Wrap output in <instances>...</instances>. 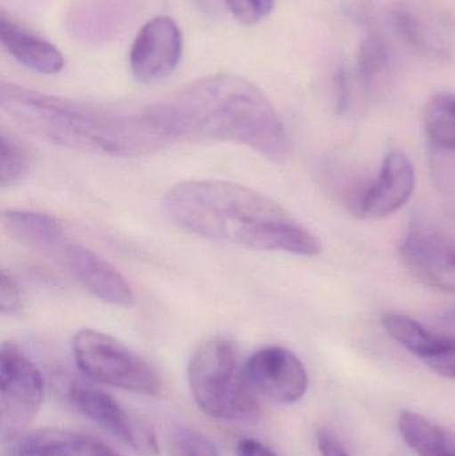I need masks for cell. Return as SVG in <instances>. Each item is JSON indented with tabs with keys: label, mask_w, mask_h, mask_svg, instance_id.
Instances as JSON below:
<instances>
[{
	"label": "cell",
	"mask_w": 455,
	"mask_h": 456,
	"mask_svg": "<svg viewBox=\"0 0 455 456\" xmlns=\"http://www.w3.org/2000/svg\"><path fill=\"white\" fill-rule=\"evenodd\" d=\"M142 112L163 143L230 142L277 162L291 154L290 138L272 102L237 75L195 80Z\"/></svg>",
	"instance_id": "1"
},
{
	"label": "cell",
	"mask_w": 455,
	"mask_h": 456,
	"mask_svg": "<svg viewBox=\"0 0 455 456\" xmlns=\"http://www.w3.org/2000/svg\"><path fill=\"white\" fill-rule=\"evenodd\" d=\"M163 210L182 230L229 246L302 256L322 249L317 236L282 206L232 182H182L163 198Z\"/></svg>",
	"instance_id": "2"
},
{
	"label": "cell",
	"mask_w": 455,
	"mask_h": 456,
	"mask_svg": "<svg viewBox=\"0 0 455 456\" xmlns=\"http://www.w3.org/2000/svg\"><path fill=\"white\" fill-rule=\"evenodd\" d=\"M0 107L28 133L79 151L138 157L165 144L143 112L126 114L5 82L0 86Z\"/></svg>",
	"instance_id": "3"
},
{
	"label": "cell",
	"mask_w": 455,
	"mask_h": 456,
	"mask_svg": "<svg viewBox=\"0 0 455 456\" xmlns=\"http://www.w3.org/2000/svg\"><path fill=\"white\" fill-rule=\"evenodd\" d=\"M189 383L194 401L210 417L226 420L258 417L259 396L243 378L237 347L229 338H211L195 351Z\"/></svg>",
	"instance_id": "4"
},
{
	"label": "cell",
	"mask_w": 455,
	"mask_h": 456,
	"mask_svg": "<svg viewBox=\"0 0 455 456\" xmlns=\"http://www.w3.org/2000/svg\"><path fill=\"white\" fill-rule=\"evenodd\" d=\"M72 351L77 367L95 382L142 395H157L162 388L151 364L111 335L82 330L74 337Z\"/></svg>",
	"instance_id": "5"
},
{
	"label": "cell",
	"mask_w": 455,
	"mask_h": 456,
	"mask_svg": "<svg viewBox=\"0 0 455 456\" xmlns=\"http://www.w3.org/2000/svg\"><path fill=\"white\" fill-rule=\"evenodd\" d=\"M45 380L37 367L12 343L0 350V436L12 441L23 434L42 406Z\"/></svg>",
	"instance_id": "6"
},
{
	"label": "cell",
	"mask_w": 455,
	"mask_h": 456,
	"mask_svg": "<svg viewBox=\"0 0 455 456\" xmlns=\"http://www.w3.org/2000/svg\"><path fill=\"white\" fill-rule=\"evenodd\" d=\"M66 396L77 412L125 442L136 454H158L157 434L149 422L123 407L106 391L91 383L72 379L67 385Z\"/></svg>",
	"instance_id": "7"
},
{
	"label": "cell",
	"mask_w": 455,
	"mask_h": 456,
	"mask_svg": "<svg viewBox=\"0 0 455 456\" xmlns=\"http://www.w3.org/2000/svg\"><path fill=\"white\" fill-rule=\"evenodd\" d=\"M243 378L258 396L296 403L309 387V377L296 354L278 346L256 351L242 367Z\"/></svg>",
	"instance_id": "8"
},
{
	"label": "cell",
	"mask_w": 455,
	"mask_h": 456,
	"mask_svg": "<svg viewBox=\"0 0 455 456\" xmlns=\"http://www.w3.org/2000/svg\"><path fill=\"white\" fill-rule=\"evenodd\" d=\"M183 53V37L170 16L147 21L130 51L131 74L138 82L154 83L173 74Z\"/></svg>",
	"instance_id": "9"
},
{
	"label": "cell",
	"mask_w": 455,
	"mask_h": 456,
	"mask_svg": "<svg viewBox=\"0 0 455 456\" xmlns=\"http://www.w3.org/2000/svg\"><path fill=\"white\" fill-rule=\"evenodd\" d=\"M408 270L425 284L455 292V238L433 228L411 230L400 247Z\"/></svg>",
	"instance_id": "10"
},
{
	"label": "cell",
	"mask_w": 455,
	"mask_h": 456,
	"mask_svg": "<svg viewBox=\"0 0 455 456\" xmlns=\"http://www.w3.org/2000/svg\"><path fill=\"white\" fill-rule=\"evenodd\" d=\"M416 187V170L408 155L392 151L385 158L381 173L368 184L357 216L385 218L406 205Z\"/></svg>",
	"instance_id": "11"
},
{
	"label": "cell",
	"mask_w": 455,
	"mask_h": 456,
	"mask_svg": "<svg viewBox=\"0 0 455 456\" xmlns=\"http://www.w3.org/2000/svg\"><path fill=\"white\" fill-rule=\"evenodd\" d=\"M64 257L75 278L99 299L122 307L135 303L127 279L95 252L79 244H69Z\"/></svg>",
	"instance_id": "12"
},
{
	"label": "cell",
	"mask_w": 455,
	"mask_h": 456,
	"mask_svg": "<svg viewBox=\"0 0 455 456\" xmlns=\"http://www.w3.org/2000/svg\"><path fill=\"white\" fill-rule=\"evenodd\" d=\"M7 456H120L103 442L74 431L45 428L11 441Z\"/></svg>",
	"instance_id": "13"
},
{
	"label": "cell",
	"mask_w": 455,
	"mask_h": 456,
	"mask_svg": "<svg viewBox=\"0 0 455 456\" xmlns=\"http://www.w3.org/2000/svg\"><path fill=\"white\" fill-rule=\"evenodd\" d=\"M2 224L11 238L50 256L66 255L69 244L61 222L47 214L29 210L3 211Z\"/></svg>",
	"instance_id": "14"
},
{
	"label": "cell",
	"mask_w": 455,
	"mask_h": 456,
	"mask_svg": "<svg viewBox=\"0 0 455 456\" xmlns=\"http://www.w3.org/2000/svg\"><path fill=\"white\" fill-rule=\"evenodd\" d=\"M0 40L16 61L37 74L55 75L64 67L63 55L56 45L19 26L4 13L0 16Z\"/></svg>",
	"instance_id": "15"
},
{
	"label": "cell",
	"mask_w": 455,
	"mask_h": 456,
	"mask_svg": "<svg viewBox=\"0 0 455 456\" xmlns=\"http://www.w3.org/2000/svg\"><path fill=\"white\" fill-rule=\"evenodd\" d=\"M382 326L393 339L427 364L443 355L455 340L453 337H443L429 331L421 323L402 314H385Z\"/></svg>",
	"instance_id": "16"
},
{
	"label": "cell",
	"mask_w": 455,
	"mask_h": 456,
	"mask_svg": "<svg viewBox=\"0 0 455 456\" xmlns=\"http://www.w3.org/2000/svg\"><path fill=\"white\" fill-rule=\"evenodd\" d=\"M398 428L419 456H455V436L417 412H401Z\"/></svg>",
	"instance_id": "17"
},
{
	"label": "cell",
	"mask_w": 455,
	"mask_h": 456,
	"mask_svg": "<svg viewBox=\"0 0 455 456\" xmlns=\"http://www.w3.org/2000/svg\"><path fill=\"white\" fill-rule=\"evenodd\" d=\"M424 125L433 143L455 151V95L435 94L424 110Z\"/></svg>",
	"instance_id": "18"
},
{
	"label": "cell",
	"mask_w": 455,
	"mask_h": 456,
	"mask_svg": "<svg viewBox=\"0 0 455 456\" xmlns=\"http://www.w3.org/2000/svg\"><path fill=\"white\" fill-rule=\"evenodd\" d=\"M31 157L26 147L7 131L0 134V186L2 189L19 183L27 175Z\"/></svg>",
	"instance_id": "19"
},
{
	"label": "cell",
	"mask_w": 455,
	"mask_h": 456,
	"mask_svg": "<svg viewBox=\"0 0 455 456\" xmlns=\"http://www.w3.org/2000/svg\"><path fill=\"white\" fill-rule=\"evenodd\" d=\"M171 456H219L215 444L189 426H176L170 434Z\"/></svg>",
	"instance_id": "20"
},
{
	"label": "cell",
	"mask_w": 455,
	"mask_h": 456,
	"mask_svg": "<svg viewBox=\"0 0 455 456\" xmlns=\"http://www.w3.org/2000/svg\"><path fill=\"white\" fill-rule=\"evenodd\" d=\"M387 47L385 40L377 34L369 35L363 40L358 53V74L361 79L371 80L386 66Z\"/></svg>",
	"instance_id": "21"
},
{
	"label": "cell",
	"mask_w": 455,
	"mask_h": 456,
	"mask_svg": "<svg viewBox=\"0 0 455 456\" xmlns=\"http://www.w3.org/2000/svg\"><path fill=\"white\" fill-rule=\"evenodd\" d=\"M394 23L403 37L416 47L429 51V53H445V50L441 48L437 42L432 40L429 29L411 13L406 12V11H397L394 13Z\"/></svg>",
	"instance_id": "22"
},
{
	"label": "cell",
	"mask_w": 455,
	"mask_h": 456,
	"mask_svg": "<svg viewBox=\"0 0 455 456\" xmlns=\"http://www.w3.org/2000/svg\"><path fill=\"white\" fill-rule=\"evenodd\" d=\"M230 12L243 24H256L269 15L274 0H224Z\"/></svg>",
	"instance_id": "23"
},
{
	"label": "cell",
	"mask_w": 455,
	"mask_h": 456,
	"mask_svg": "<svg viewBox=\"0 0 455 456\" xmlns=\"http://www.w3.org/2000/svg\"><path fill=\"white\" fill-rule=\"evenodd\" d=\"M23 305V294L18 281L5 270L0 273V313L3 315H13Z\"/></svg>",
	"instance_id": "24"
},
{
	"label": "cell",
	"mask_w": 455,
	"mask_h": 456,
	"mask_svg": "<svg viewBox=\"0 0 455 456\" xmlns=\"http://www.w3.org/2000/svg\"><path fill=\"white\" fill-rule=\"evenodd\" d=\"M317 444L322 456H350L336 434L331 433L328 428L318 431Z\"/></svg>",
	"instance_id": "25"
},
{
	"label": "cell",
	"mask_w": 455,
	"mask_h": 456,
	"mask_svg": "<svg viewBox=\"0 0 455 456\" xmlns=\"http://www.w3.org/2000/svg\"><path fill=\"white\" fill-rule=\"evenodd\" d=\"M429 369L440 377L455 379V340L453 345L435 361L430 362Z\"/></svg>",
	"instance_id": "26"
},
{
	"label": "cell",
	"mask_w": 455,
	"mask_h": 456,
	"mask_svg": "<svg viewBox=\"0 0 455 456\" xmlns=\"http://www.w3.org/2000/svg\"><path fill=\"white\" fill-rule=\"evenodd\" d=\"M334 83H336L337 112L344 114L349 109L350 103L349 77L344 69H339L336 72Z\"/></svg>",
	"instance_id": "27"
},
{
	"label": "cell",
	"mask_w": 455,
	"mask_h": 456,
	"mask_svg": "<svg viewBox=\"0 0 455 456\" xmlns=\"http://www.w3.org/2000/svg\"><path fill=\"white\" fill-rule=\"evenodd\" d=\"M238 456H278L270 447L254 438H242L237 444Z\"/></svg>",
	"instance_id": "28"
}]
</instances>
